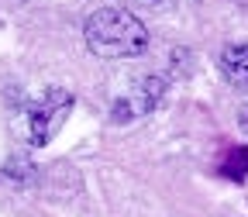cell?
Instances as JSON below:
<instances>
[{
    "label": "cell",
    "mask_w": 248,
    "mask_h": 217,
    "mask_svg": "<svg viewBox=\"0 0 248 217\" xmlns=\"http://www.w3.org/2000/svg\"><path fill=\"white\" fill-rule=\"evenodd\" d=\"M86 48L100 59H131L148 48L145 24L124 7H100L83 24Z\"/></svg>",
    "instance_id": "1"
},
{
    "label": "cell",
    "mask_w": 248,
    "mask_h": 217,
    "mask_svg": "<svg viewBox=\"0 0 248 217\" xmlns=\"http://www.w3.org/2000/svg\"><path fill=\"white\" fill-rule=\"evenodd\" d=\"M73 93L69 90H45V97L28 107V141L31 145H48L55 128L69 117Z\"/></svg>",
    "instance_id": "2"
},
{
    "label": "cell",
    "mask_w": 248,
    "mask_h": 217,
    "mask_svg": "<svg viewBox=\"0 0 248 217\" xmlns=\"http://www.w3.org/2000/svg\"><path fill=\"white\" fill-rule=\"evenodd\" d=\"M162 93H166V79H162V76H145V79H138L128 93H124V97L114 100L110 121H114V124H124V121H135V117L155 110V107H159V100H162Z\"/></svg>",
    "instance_id": "3"
},
{
    "label": "cell",
    "mask_w": 248,
    "mask_h": 217,
    "mask_svg": "<svg viewBox=\"0 0 248 217\" xmlns=\"http://www.w3.org/2000/svg\"><path fill=\"white\" fill-rule=\"evenodd\" d=\"M224 79L234 86V90H245L248 93V45H228L217 59Z\"/></svg>",
    "instance_id": "4"
},
{
    "label": "cell",
    "mask_w": 248,
    "mask_h": 217,
    "mask_svg": "<svg viewBox=\"0 0 248 217\" xmlns=\"http://www.w3.org/2000/svg\"><path fill=\"white\" fill-rule=\"evenodd\" d=\"M238 124H241V131L248 135V107H241V114H238Z\"/></svg>",
    "instance_id": "5"
}]
</instances>
